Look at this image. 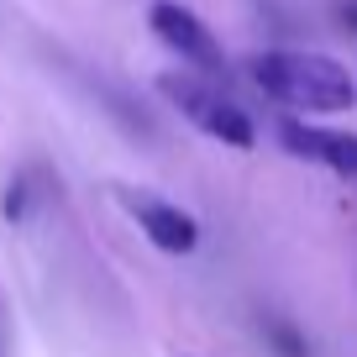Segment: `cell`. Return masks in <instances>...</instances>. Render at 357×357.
<instances>
[{"label": "cell", "instance_id": "obj_6", "mask_svg": "<svg viewBox=\"0 0 357 357\" xmlns=\"http://www.w3.org/2000/svg\"><path fill=\"white\" fill-rule=\"evenodd\" d=\"M268 336H273V347H279L284 357H310V347H305V336L294 331L289 321H268Z\"/></svg>", "mask_w": 357, "mask_h": 357}, {"label": "cell", "instance_id": "obj_3", "mask_svg": "<svg viewBox=\"0 0 357 357\" xmlns=\"http://www.w3.org/2000/svg\"><path fill=\"white\" fill-rule=\"evenodd\" d=\"M147 26L158 32V43L174 47L184 63H195L200 74H221L226 68V53L215 43V32L190 11V6H178V0H153V11H147Z\"/></svg>", "mask_w": 357, "mask_h": 357}, {"label": "cell", "instance_id": "obj_4", "mask_svg": "<svg viewBox=\"0 0 357 357\" xmlns=\"http://www.w3.org/2000/svg\"><path fill=\"white\" fill-rule=\"evenodd\" d=\"M121 205L132 211V221L147 231V242L158 252H195L200 247V226H195L190 211H178V205L158 200V195H142V190H121Z\"/></svg>", "mask_w": 357, "mask_h": 357}, {"label": "cell", "instance_id": "obj_1", "mask_svg": "<svg viewBox=\"0 0 357 357\" xmlns=\"http://www.w3.org/2000/svg\"><path fill=\"white\" fill-rule=\"evenodd\" d=\"M252 84L289 111H352L357 79L326 53H257Z\"/></svg>", "mask_w": 357, "mask_h": 357}, {"label": "cell", "instance_id": "obj_2", "mask_svg": "<svg viewBox=\"0 0 357 357\" xmlns=\"http://www.w3.org/2000/svg\"><path fill=\"white\" fill-rule=\"evenodd\" d=\"M158 95H163L190 126H200L205 137H215V142H226V147H252L257 142L247 111H236V105L221 100L215 89H205L195 74H163L158 79Z\"/></svg>", "mask_w": 357, "mask_h": 357}, {"label": "cell", "instance_id": "obj_5", "mask_svg": "<svg viewBox=\"0 0 357 357\" xmlns=\"http://www.w3.org/2000/svg\"><path fill=\"white\" fill-rule=\"evenodd\" d=\"M279 142L305 163H321L342 178H357V137L352 132H331L315 121H279Z\"/></svg>", "mask_w": 357, "mask_h": 357}, {"label": "cell", "instance_id": "obj_7", "mask_svg": "<svg viewBox=\"0 0 357 357\" xmlns=\"http://www.w3.org/2000/svg\"><path fill=\"white\" fill-rule=\"evenodd\" d=\"M0 211H6V221H22V215H26V184H22V178H11V184H6Z\"/></svg>", "mask_w": 357, "mask_h": 357}, {"label": "cell", "instance_id": "obj_8", "mask_svg": "<svg viewBox=\"0 0 357 357\" xmlns=\"http://www.w3.org/2000/svg\"><path fill=\"white\" fill-rule=\"evenodd\" d=\"M0 352H6V326H0Z\"/></svg>", "mask_w": 357, "mask_h": 357}]
</instances>
